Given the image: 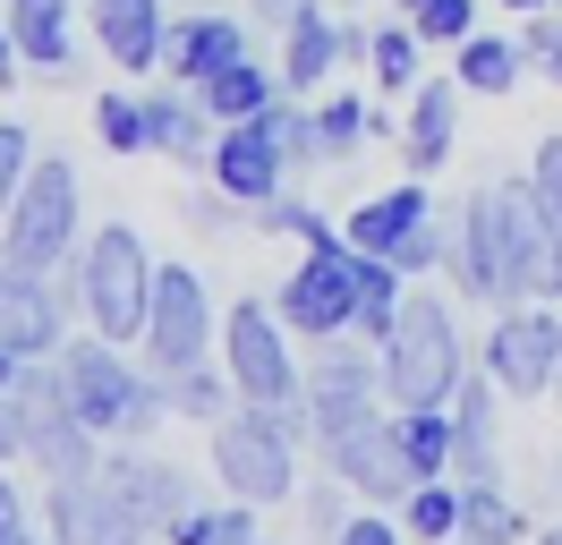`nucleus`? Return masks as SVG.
Returning a JSON list of instances; mask_svg holds the SVG:
<instances>
[{
	"mask_svg": "<svg viewBox=\"0 0 562 545\" xmlns=\"http://www.w3.org/2000/svg\"><path fill=\"white\" fill-rule=\"evenodd\" d=\"M256 129H265V145H273L290 170H316V111L299 94H273L265 111H256Z\"/></svg>",
	"mask_w": 562,
	"mask_h": 545,
	"instance_id": "34",
	"label": "nucleus"
},
{
	"mask_svg": "<svg viewBox=\"0 0 562 545\" xmlns=\"http://www.w3.org/2000/svg\"><path fill=\"white\" fill-rule=\"evenodd\" d=\"M26 460V409H18V392H0V469H18Z\"/></svg>",
	"mask_w": 562,
	"mask_h": 545,
	"instance_id": "43",
	"label": "nucleus"
},
{
	"mask_svg": "<svg viewBox=\"0 0 562 545\" xmlns=\"http://www.w3.org/2000/svg\"><path fill=\"white\" fill-rule=\"evenodd\" d=\"M418 52H426V34L409 26V18H401V26H375V52H367V68H375V86L409 102V86L426 77V68H418Z\"/></svg>",
	"mask_w": 562,
	"mask_h": 545,
	"instance_id": "35",
	"label": "nucleus"
},
{
	"mask_svg": "<svg viewBox=\"0 0 562 545\" xmlns=\"http://www.w3.org/2000/svg\"><path fill=\"white\" fill-rule=\"evenodd\" d=\"M256 231H273V238L290 231L299 247H324V238H341V222H333V213H316L307 197H290V188H281L273 204H256Z\"/></svg>",
	"mask_w": 562,
	"mask_h": 545,
	"instance_id": "37",
	"label": "nucleus"
},
{
	"mask_svg": "<svg viewBox=\"0 0 562 545\" xmlns=\"http://www.w3.org/2000/svg\"><path fill=\"white\" fill-rule=\"evenodd\" d=\"M86 26L103 43L111 68H128V77H154L162 52H171V0H86Z\"/></svg>",
	"mask_w": 562,
	"mask_h": 545,
	"instance_id": "18",
	"label": "nucleus"
},
{
	"mask_svg": "<svg viewBox=\"0 0 562 545\" xmlns=\"http://www.w3.org/2000/svg\"><path fill=\"white\" fill-rule=\"evenodd\" d=\"M520 52L562 86V18H528V26H520Z\"/></svg>",
	"mask_w": 562,
	"mask_h": 545,
	"instance_id": "42",
	"label": "nucleus"
},
{
	"mask_svg": "<svg viewBox=\"0 0 562 545\" xmlns=\"http://www.w3.org/2000/svg\"><path fill=\"white\" fill-rule=\"evenodd\" d=\"M213 443V477H222V494H239L256 511H281L299 503V443H316L307 426V409H231V418H213L205 426Z\"/></svg>",
	"mask_w": 562,
	"mask_h": 545,
	"instance_id": "1",
	"label": "nucleus"
},
{
	"mask_svg": "<svg viewBox=\"0 0 562 545\" xmlns=\"http://www.w3.org/2000/svg\"><path fill=\"white\" fill-rule=\"evenodd\" d=\"M69 341V290L52 272H26V265H0V349L18 358H52Z\"/></svg>",
	"mask_w": 562,
	"mask_h": 545,
	"instance_id": "16",
	"label": "nucleus"
},
{
	"mask_svg": "<svg viewBox=\"0 0 562 545\" xmlns=\"http://www.w3.org/2000/svg\"><path fill=\"white\" fill-rule=\"evenodd\" d=\"M460 537L469 545H528V520H520V503L486 477V486H460Z\"/></svg>",
	"mask_w": 562,
	"mask_h": 545,
	"instance_id": "32",
	"label": "nucleus"
},
{
	"mask_svg": "<svg viewBox=\"0 0 562 545\" xmlns=\"http://www.w3.org/2000/svg\"><path fill=\"white\" fill-rule=\"evenodd\" d=\"M528 545H562V520H554V529H528Z\"/></svg>",
	"mask_w": 562,
	"mask_h": 545,
	"instance_id": "50",
	"label": "nucleus"
},
{
	"mask_svg": "<svg viewBox=\"0 0 562 545\" xmlns=\"http://www.w3.org/2000/svg\"><path fill=\"white\" fill-rule=\"evenodd\" d=\"M460 145V77H418L409 86V111H401V163L418 170H443Z\"/></svg>",
	"mask_w": 562,
	"mask_h": 545,
	"instance_id": "20",
	"label": "nucleus"
},
{
	"mask_svg": "<svg viewBox=\"0 0 562 545\" xmlns=\"http://www.w3.org/2000/svg\"><path fill=\"white\" fill-rule=\"evenodd\" d=\"M18 511H26V486H18V477L0 469V520H18Z\"/></svg>",
	"mask_w": 562,
	"mask_h": 545,
	"instance_id": "47",
	"label": "nucleus"
},
{
	"mask_svg": "<svg viewBox=\"0 0 562 545\" xmlns=\"http://www.w3.org/2000/svg\"><path fill=\"white\" fill-rule=\"evenodd\" d=\"M52 367H60V392L69 409L94 426L103 443H145L162 418H171V392H162V375H137L120 358V341L86 333V341H60L52 349Z\"/></svg>",
	"mask_w": 562,
	"mask_h": 545,
	"instance_id": "2",
	"label": "nucleus"
},
{
	"mask_svg": "<svg viewBox=\"0 0 562 545\" xmlns=\"http://www.w3.org/2000/svg\"><path fill=\"white\" fill-rule=\"evenodd\" d=\"M375 358H384V401L392 409H443L460 392V375H469L460 324L435 290H409V299H401L392 333L375 341Z\"/></svg>",
	"mask_w": 562,
	"mask_h": 545,
	"instance_id": "3",
	"label": "nucleus"
},
{
	"mask_svg": "<svg viewBox=\"0 0 562 545\" xmlns=\"http://www.w3.org/2000/svg\"><path fill=\"white\" fill-rule=\"evenodd\" d=\"M43 529H52V545H145V520L103 469L43 486Z\"/></svg>",
	"mask_w": 562,
	"mask_h": 545,
	"instance_id": "15",
	"label": "nucleus"
},
{
	"mask_svg": "<svg viewBox=\"0 0 562 545\" xmlns=\"http://www.w3.org/2000/svg\"><path fill=\"white\" fill-rule=\"evenodd\" d=\"M443 265H452V281L469 290L477 307H520V290H512V247H503V197L486 188H469L460 197V222L443 231Z\"/></svg>",
	"mask_w": 562,
	"mask_h": 545,
	"instance_id": "13",
	"label": "nucleus"
},
{
	"mask_svg": "<svg viewBox=\"0 0 562 545\" xmlns=\"http://www.w3.org/2000/svg\"><path fill=\"white\" fill-rule=\"evenodd\" d=\"M18 77H26V60H18V43H9V26H0V94H9Z\"/></svg>",
	"mask_w": 562,
	"mask_h": 545,
	"instance_id": "46",
	"label": "nucleus"
},
{
	"mask_svg": "<svg viewBox=\"0 0 562 545\" xmlns=\"http://www.w3.org/2000/svg\"><path fill=\"white\" fill-rule=\"evenodd\" d=\"M375 272H384V256H367V247H350V238H324V247H307L299 265L281 272V324L299 341H333L358 324V299L375 290Z\"/></svg>",
	"mask_w": 562,
	"mask_h": 545,
	"instance_id": "6",
	"label": "nucleus"
},
{
	"mask_svg": "<svg viewBox=\"0 0 562 545\" xmlns=\"http://www.w3.org/2000/svg\"><path fill=\"white\" fill-rule=\"evenodd\" d=\"M77 204H86V188H77V163L69 154H35V170H26V188L9 197V213H0V265H26V272H60L77 265Z\"/></svg>",
	"mask_w": 562,
	"mask_h": 545,
	"instance_id": "5",
	"label": "nucleus"
},
{
	"mask_svg": "<svg viewBox=\"0 0 562 545\" xmlns=\"http://www.w3.org/2000/svg\"><path fill=\"white\" fill-rule=\"evenodd\" d=\"M18 409H26V469H35L43 486L103 469V435H94V426L69 409V392H60V367H52V358H26V375H18Z\"/></svg>",
	"mask_w": 562,
	"mask_h": 545,
	"instance_id": "8",
	"label": "nucleus"
},
{
	"mask_svg": "<svg viewBox=\"0 0 562 545\" xmlns=\"http://www.w3.org/2000/svg\"><path fill=\"white\" fill-rule=\"evenodd\" d=\"M494 401H503V383H494L486 367L460 375V392L443 409H452V477L460 486H486L494 477Z\"/></svg>",
	"mask_w": 562,
	"mask_h": 545,
	"instance_id": "22",
	"label": "nucleus"
},
{
	"mask_svg": "<svg viewBox=\"0 0 562 545\" xmlns=\"http://www.w3.org/2000/svg\"><path fill=\"white\" fill-rule=\"evenodd\" d=\"M409 477H452V409H392Z\"/></svg>",
	"mask_w": 562,
	"mask_h": 545,
	"instance_id": "29",
	"label": "nucleus"
},
{
	"mask_svg": "<svg viewBox=\"0 0 562 545\" xmlns=\"http://www.w3.org/2000/svg\"><path fill=\"white\" fill-rule=\"evenodd\" d=\"M554 315H562V307H554Z\"/></svg>",
	"mask_w": 562,
	"mask_h": 545,
	"instance_id": "54",
	"label": "nucleus"
},
{
	"mask_svg": "<svg viewBox=\"0 0 562 545\" xmlns=\"http://www.w3.org/2000/svg\"><path fill=\"white\" fill-rule=\"evenodd\" d=\"M103 477L128 494V511L145 520V537H171L179 511L196 503L188 469H179V460H162V452H145V443H111V452H103Z\"/></svg>",
	"mask_w": 562,
	"mask_h": 545,
	"instance_id": "17",
	"label": "nucleus"
},
{
	"mask_svg": "<svg viewBox=\"0 0 562 545\" xmlns=\"http://www.w3.org/2000/svg\"><path fill=\"white\" fill-rule=\"evenodd\" d=\"M324 452V477H341L358 503H401L418 477H409V460H401V435H392V409H367L358 426H341L333 443H316Z\"/></svg>",
	"mask_w": 562,
	"mask_h": 545,
	"instance_id": "14",
	"label": "nucleus"
},
{
	"mask_svg": "<svg viewBox=\"0 0 562 545\" xmlns=\"http://www.w3.org/2000/svg\"><path fill=\"white\" fill-rule=\"evenodd\" d=\"M213 188L256 213V204H273L281 188H290V163L265 145L256 120H231V129H213Z\"/></svg>",
	"mask_w": 562,
	"mask_h": 545,
	"instance_id": "19",
	"label": "nucleus"
},
{
	"mask_svg": "<svg viewBox=\"0 0 562 545\" xmlns=\"http://www.w3.org/2000/svg\"><path fill=\"white\" fill-rule=\"evenodd\" d=\"M367 409H392L375 341H358V333L316 341V358H307V426H316V443H333L341 426H358Z\"/></svg>",
	"mask_w": 562,
	"mask_h": 545,
	"instance_id": "10",
	"label": "nucleus"
},
{
	"mask_svg": "<svg viewBox=\"0 0 562 545\" xmlns=\"http://www.w3.org/2000/svg\"><path fill=\"white\" fill-rule=\"evenodd\" d=\"M213 358V290L196 265H154V307H145V367L154 375H179Z\"/></svg>",
	"mask_w": 562,
	"mask_h": 545,
	"instance_id": "11",
	"label": "nucleus"
},
{
	"mask_svg": "<svg viewBox=\"0 0 562 545\" xmlns=\"http://www.w3.org/2000/svg\"><path fill=\"white\" fill-rule=\"evenodd\" d=\"M256 545H265V537H256Z\"/></svg>",
	"mask_w": 562,
	"mask_h": 545,
	"instance_id": "55",
	"label": "nucleus"
},
{
	"mask_svg": "<svg viewBox=\"0 0 562 545\" xmlns=\"http://www.w3.org/2000/svg\"><path fill=\"white\" fill-rule=\"evenodd\" d=\"M384 129L367 94H324L316 102V163H358V145Z\"/></svg>",
	"mask_w": 562,
	"mask_h": 545,
	"instance_id": "28",
	"label": "nucleus"
},
{
	"mask_svg": "<svg viewBox=\"0 0 562 545\" xmlns=\"http://www.w3.org/2000/svg\"><path fill=\"white\" fill-rule=\"evenodd\" d=\"M333 545H409V529H401V511L384 503H358L341 529H333Z\"/></svg>",
	"mask_w": 562,
	"mask_h": 545,
	"instance_id": "38",
	"label": "nucleus"
},
{
	"mask_svg": "<svg viewBox=\"0 0 562 545\" xmlns=\"http://www.w3.org/2000/svg\"><path fill=\"white\" fill-rule=\"evenodd\" d=\"M94 136H103V154H145V102L128 86H103L94 94Z\"/></svg>",
	"mask_w": 562,
	"mask_h": 545,
	"instance_id": "36",
	"label": "nucleus"
},
{
	"mask_svg": "<svg viewBox=\"0 0 562 545\" xmlns=\"http://www.w3.org/2000/svg\"><path fill=\"white\" fill-rule=\"evenodd\" d=\"M494 9H520V18H537V9H554V0H494Z\"/></svg>",
	"mask_w": 562,
	"mask_h": 545,
	"instance_id": "49",
	"label": "nucleus"
},
{
	"mask_svg": "<svg viewBox=\"0 0 562 545\" xmlns=\"http://www.w3.org/2000/svg\"><path fill=\"white\" fill-rule=\"evenodd\" d=\"M486 375L512 392V401H546L562 383V315L554 307H503L486 333Z\"/></svg>",
	"mask_w": 562,
	"mask_h": 545,
	"instance_id": "12",
	"label": "nucleus"
},
{
	"mask_svg": "<svg viewBox=\"0 0 562 545\" xmlns=\"http://www.w3.org/2000/svg\"><path fill=\"white\" fill-rule=\"evenodd\" d=\"M392 9H401V18H418V9H426V0H392Z\"/></svg>",
	"mask_w": 562,
	"mask_h": 545,
	"instance_id": "51",
	"label": "nucleus"
},
{
	"mask_svg": "<svg viewBox=\"0 0 562 545\" xmlns=\"http://www.w3.org/2000/svg\"><path fill=\"white\" fill-rule=\"evenodd\" d=\"M145 154H171L179 170H213V120L188 86H145Z\"/></svg>",
	"mask_w": 562,
	"mask_h": 545,
	"instance_id": "21",
	"label": "nucleus"
},
{
	"mask_svg": "<svg viewBox=\"0 0 562 545\" xmlns=\"http://www.w3.org/2000/svg\"><path fill=\"white\" fill-rule=\"evenodd\" d=\"M154 247H145L137 222H94L86 231V247H77V307H86V324L103 341H145V307H154Z\"/></svg>",
	"mask_w": 562,
	"mask_h": 545,
	"instance_id": "4",
	"label": "nucleus"
},
{
	"mask_svg": "<svg viewBox=\"0 0 562 545\" xmlns=\"http://www.w3.org/2000/svg\"><path fill=\"white\" fill-rule=\"evenodd\" d=\"M231 60H247V26H239V18H222V9L179 18V26H171V52H162L171 86H196V77H213V68H231Z\"/></svg>",
	"mask_w": 562,
	"mask_h": 545,
	"instance_id": "24",
	"label": "nucleus"
},
{
	"mask_svg": "<svg viewBox=\"0 0 562 545\" xmlns=\"http://www.w3.org/2000/svg\"><path fill=\"white\" fill-rule=\"evenodd\" d=\"M0 545H52V529H35V511H18V520H0Z\"/></svg>",
	"mask_w": 562,
	"mask_h": 545,
	"instance_id": "45",
	"label": "nucleus"
},
{
	"mask_svg": "<svg viewBox=\"0 0 562 545\" xmlns=\"http://www.w3.org/2000/svg\"><path fill=\"white\" fill-rule=\"evenodd\" d=\"M0 26H9L26 68H43V77H69L77 68V0H9Z\"/></svg>",
	"mask_w": 562,
	"mask_h": 545,
	"instance_id": "23",
	"label": "nucleus"
},
{
	"mask_svg": "<svg viewBox=\"0 0 562 545\" xmlns=\"http://www.w3.org/2000/svg\"><path fill=\"white\" fill-rule=\"evenodd\" d=\"M401 529L418 545H452L460 537V477H418L401 494Z\"/></svg>",
	"mask_w": 562,
	"mask_h": 545,
	"instance_id": "33",
	"label": "nucleus"
},
{
	"mask_svg": "<svg viewBox=\"0 0 562 545\" xmlns=\"http://www.w3.org/2000/svg\"><path fill=\"white\" fill-rule=\"evenodd\" d=\"M452 545H469V537H452Z\"/></svg>",
	"mask_w": 562,
	"mask_h": 545,
	"instance_id": "53",
	"label": "nucleus"
},
{
	"mask_svg": "<svg viewBox=\"0 0 562 545\" xmlns=\"http://www.w3.org/2000/svg\"><path fill=\"white\" fill-rule=\"evenodd\" d=\"M162 392H171V418H188V426H213V418H231V401H239V383L213 367V358L162 375Z\"/></svg>",
	"mask_w": 562,
	"mask_h": 545,
	"instance_id": "31",
	"label": "nucleus"
},
{
	"mask_svg": "<svg viewBox=\"0 0 562 545\" xmlns=\"http://www.w3.org/2000/svg\"><path fill=\"white\" fill-rule=\"evenodd\" d=\"M256 520H265V511L239 503V494H231V503H188V511H179V529L162 545H256V537H265Z\"/></svg>",
	"mask_w": 562,
	"mask_h": 545,
	"instance_id": "30",
	"label": "nucleus"
},
{
	"mask_svg": "<svg viewBox=\"0 0 562 545\" xmlns=\"http://www.w3.org/2000/svg\"><path fill=\"white\" fill-rule=\"evenodd\" d=\"M26 170H35V136L18 129V120H0V213H9V197L26 188Z\"/></svg>",
	"mask_w": 562,
	"mask_h": 545,
	"instance_id": "40",
	"label": "nucleus"
},
{
	"mask_svg": "<svg viewBox=\"0 0 562 545\" xmlns=\"http://www.w3.org/2000/svg\"><path fill=\"white\" fill-rule=\"evenodd\" d=\"M554 18H562V0H554Z\"/></svg>",
	"mask_w": 562,
	"mask_h": 545,
	"instance_id": "52",
	"label": "nucleus"
},
{
	"mask_svg": "<svg viewBox=\"0 0 562 545\" xmlns=\"http://www.w3.org/2000/svg\"><path fill=\"white\" fill-rule=\"evenodd\" d=\"M222 375L256 409H307V358L290 349V324L265 299H239L222 315Z\"/></svg>",
	"mask_w": 562,
	"mask_h": 545,
	"instance_id": "7",
	"label": "nucleus"
},
{
	"mask_svg": "<svg viewBox=\"0 0 562 545\" xmlns=\"http://www.w3.org/2000/svg\"><path fill=\"white\" fill-rule=\"evenodd\" d=\"M528 188H537V204L562 222V136H546L537 145V163H528Z\"/></svg>",
	"mask_w": 562,
	"mask_h": 545,
	"instance_id": "41",
	"label": "nucleus"
},
{
	"mask_svg": "<svg viewBox=\"0 0 562 545\" xmlns=\"http://www.w3.org/2000/svg\"><path fill=\"white\" fill-rule=\"evenodd\" d=\"M460 60V94H520V77H528V52H520V34H469V43H452Z\"/></svg>",
	"mask_w": 562,
	"mask_h": 545,
	"instance_id": "27",
	"label": "nucleus"
},
{
	"mask_svg": "<svg viewBox=\"0 0 562 545\" xmlns=\"http://www.w3.org/2000/svg\"><path fill=\"white\" fill-rule=\"evenodd\" d=\"M409 26H418L426 43H469V34H477V0H426Z\"/></svg>",
	"mask_w": 562,
	"mask_h": 545,
	"instance_id": "39",
	"label": "nucleus"
},
{
	"mask_svg": "<svg viewBox=\"0 0 562 545\" xmlns=\"http://www.w3.org/2000/svg\"><path fill=\"white\" fill-rule=\"evenodd\" d=\"M341 238L367 247V256H384V265H401L409 281H426V272L443 265V222H435V197H426L418 170H409L401 188H384V197L350 204V213H341Z\"/></svg>",
	"mask_w": 562,
	"mask_h": 545,
	"instance_id": "9",
	"label": "nucleus"
},
{
	"mask_svg": "<svg viewBox=\"0 0 562 545\" xmlns=\"http://www.w3.org/2000/svg\"><path fill=\"white\" fill-rule=\"evenodd\" d=\"M18 375H26V358H18V349H0V392H18Z\"/></svg>",
	"mask_w": 562,
	"mask_h": 545,
	"instance_id": "48",
	"label": "nucleus"
},
{
	"mask_svg": "<svg viewBox=\"0 0 562 545\" xmlns=\"http://www.w3.org/2000/svg\"><path fill=\"white\" fill-rule=\"evenodd\" d=\"M341 43H350V18H324V9H307L299 26L281 34V94H307V86H324L333 68L350 60Z\"/></svg>",
	"mask_w": 562,
	"mask_h": 545,
	"instance_id": "25",
	"label": "nucleus"
},
{
	"mask_svg": "<svg viewBox=\"0 0 562 545\" xmlns=\"http://www.w3.org/2000/svg\"><path fill=\"white\" fill-rule=\"evenodd\" d=\"M188 94L205 102V120H213V129H231V120H256V111L281 94V68H265L256 52H247V60H231V68H213V77H196Z\"/></svg>",
	"mask_w": 562,
	"mask_h": 545,
	"instance_id": "26",
	"label": "nucleus"
},
{
	"mask_svg": "<svg viewBox=\"0 0 562 545\" xmlns=\"http://www.w3.org/2000/svg\"><path fill=\"white\" fill-rule=\"evenodd\" d=\"M247 9H256V26H265V34H273V43H281V34L299 26V18L316 9V0H247Z\"/></svg>",
	"mask_w": 562,
	"mask_h": 545,
	"instance_id": "44",
	"label": "nucleus"
}]
</instances>
